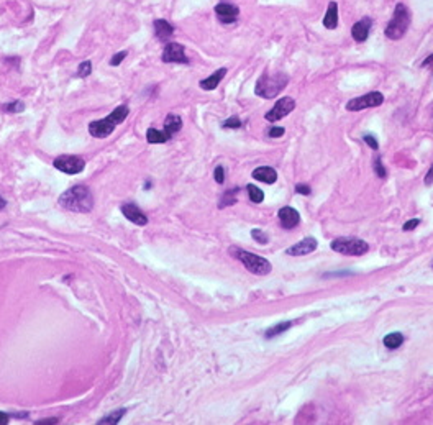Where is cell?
I'll return each mask as SVG.
<instances>
[{
    "instance_id": "cell-38",
    "label": "cell",
    "mask_w": 433,
    "mask_h": 425,
    "mask_svg": "<svg viewBox=\"0 0 433 425\" xmlns=\"http://www.w3.org/2000/svg\"><path fill=\"white\" fill-rule=\"evenodd\" d=\"M425 184L426 186L433 184V164L430 166V169H428V173H426V176H425Z\"/></svg>"
},
{
    "instance_id": "cell-30",
    "label": "cell",
    "mask_w": 433,
    "mask_h": 425,
    "mask_svg": "<svg viewBox=\"0 0 433 425\" xmlns=\"http://www.w3.org/2000/svg\"><path fill=\"white\" fill-rule=\"evenodd\" d=\"M251 236H253V238H255L258 243H261V245H264V243H268V236H266V233H264V232H261V230H258V228L251 230Z\"/></svg>"
},
{
    "instance_id": "cell-39",
    "label": "cell",
    "mask_w": 433,
    "mask_h": 425,
    "mask_svg": "<svg viewBox=\"0 0 433 425\" xmlns=\"http://www.w3.org/2000/svg\"><path fill=\"white\" fill-rule=\"evenodd\" d=\"M0 423H2V425L9 423V415L5 414V412H0Z\"/></svg>"
},
{
    "instance_id": "cell-9",
    "label": "cell",
    "mask_w": 433,
    "mask_h": 425,
    "mask_svg": "<svg viewBox=\"0 0 433 425\" xmlns=\"http://www.w3.org/2000/svg\"><path fill=\"white\" fill-rule=\"evenodd\" d=\"M295 109V101L292 97H282L279 99V101L276 102V105L273 109H271L268 114H266V120L268 122H277L281 120V118H284L286 115H289L290 112H292Z\"/></svg>"
},
{
    "instance_id": "cell-15",
    "label": "cell",
    "mask_w": 433,
    "mask_h": 425,
    "mask_svg": "<svg viewBox=\"0 0 433 425\" xmlns=\"http://www.w3.org/2000/svg\"><path fill=\"white\" fill-rule=\"evenodd\" d=\"M279 218L284 228H294L297 223L300 222V215L299 212L292 207H282L279 210Z\"/></svg>"
},
{
    "instance_id": "cell-16",
    "label": "cell",
    "mask_w": 433,
    "mask_h": 425,
    "mask_svg": "<svg viewBox=\"0 0 433 425\" xmlns=\"http://www.w3.org/2000/svg\"><path fill=\"white\" fill-rule=\"evenodd\" d=\"M253 178L259 183H264V184H274L277 181V173L274 167L271 166H261V167H256L253 171Z\"/></svg>"
},
{
    "instance_id": "cell-7",
    "label": "cell",
    "mask_w": 433,
    "mask_h": 425,
    "mask_svg": "<svg viewBox=\"0 0 433 425\" xmlns=\"http://www.w3.org/2000/svg\"><path fill=\"white\" fill-rule=\"evenodd\" d=\"M384 102V96L379 91H373L366 94V96H361L358 99H351V101L346 104V110L350 112H358L363 109H369V107H379Z\"/></svg>"
},
{
    "instance_id": "cell-19",
    "label": "cell",
    "mask_w": 433,
    "mask_h": 425,
    "mask_svg": "<svg viewBox=\"0 0 433 425\" xmlns=\"http://www.w3.org/2000/svg\"><path fill=\"white\" fill-rule=\"evenodd\" d=\"M323 27L329 30H335L338 27V4L330 2L327 7V14L323 17Z\"/></svg>"
},
{
    "instance_id": "cell-2",
    "label": "cell",
    "mask_w": 433,
    "mask_h": 425,
    "mask_svg": "<svg viewBox=\"0 0 433 425\" xmlns=\"http://www.w3.org/2000/svg\"><path fill=\"white\" fill-rule=\"evenodd\" d=\"M128 105L123 104L120 107H117L112 114L107 115L102 120H95L89 123V133L94 136V138H107L114 133V130L117 125H120L125 122V118L128 117Z\"/></svg>"
},
{
    "instance_id": "cell-36",
    "label": "cell",
    "mask_w": 433,
    "mask_h": 425,
    "mask_svg": "<svg viewBox=\"0 0 433 425\" xmlns=\"http://www.w3.org/2000/svg\"><path fill=\"white\" fill-rule=\"evenodd\" d=\"M418 223H420L418 218H413V220H409V222H407V223L404 225V230H405V232H409V230H413Z\"/></svg>"
},
{
    "instance_id": "cell-14",
    "label": "cell",
    "mask_w": 433,
    "mask_h": 425,
    "mask_svg": "<svg viewBox=\"0 0 433 425\" xmlns=\"http://www.w3.org/2000/svg\"><path fill=\"white\" fill-rule=\"evenodd\" d=\"M313 249H317V240H315L313 236H307V238L299 241L297 245L290 246L287 249V254H290V256H302V254L312 253Z\"/></svg>"
},
{
    "instance_id": "cell-41",
    "label": "cell",
    "mask_w": 433,
    "mask_h": 425,
    "mask_svg": "<svg viewBox=\"0 0 433 425\" xmlns=\"http://www.w3.org/2000/svg\"><path fill=\"white\" fill-rule=\"evenodd\" d=\"M5 205H7V202H5V199H4V197H0V210L5 209Z\"/></svg>"
},
{
    "instance_id": "cell-11",
    "label": "cell",
    "mask_w": 433,
    "mask_h": 425,
    "mask_svg": "<svg viewBox=\"0 0 433 425\" xmlns=\"http://www.w3.org/2000/svg\"><path fill=\"white\" fill-rule=\"evenodd\" d=\"M215 14H216V18H219L222 23L228 25V23L237 22V18L240 15V9L233 4L222 2L219 5H215Z\"/></svg>"
},
{
    "instance_id": "cell-20",
    "label": "cell",
    "mask_w": 433,
    "mask_h": 425,
    "mask_svg": "<svg viewBox=\"0 0 433 425\" xmlns=\"http://www.w3.org/2000/svg\"><path fill=\"white\" fill-rule=\"evenodd\" d=\"M181 128H182L181 117L172 115V114H169L168 117H166V120H164V132L169 135V138H171V136H174Z\"/></svg>"
},
{
    "instance_id": "cell-37",
    "label": "cell",
    "mask_w": 433,
    "mask_h": 425,
    "mask_svg": "<svg viewBox=\"0 0 433 425\" xmlns=\"http://www.w3.org/2000/svg\"><path fill=\"white\" fill-rule=\"evenodd\" d=\"M295 191L299 194H305V196H308V194H310V187L305 186V184H297Z\"/></svg>"
},
{
    "instance_id": "cell-28",
    "label": "cell",
    "mask_w": 433,
    "mask_h": 425,
    "mask_svg": "<svg viewBox=\"0 0 433 425\" xmlns=\"http://www.w3.org/2000/svg\"><path fill=\"white\" fill-rule=\"evenodd\" d=\"M222 127H224V128H240L241 127V120L238 117H230L228 120H225L224 123H222Z\"/></svg>"
},
{
    "instance_id": "cell-5",
    "label": "cell",
    "mask_w": 433,
    "mask_h": 425,
    "mask_svg": "<svg viewBox=\"0 0 433 425\" xmlns=\"http://www.w3.org/2000/svg\"><path fill=\"white\" fill-rule=\"evenodd\" d=\"M232 253L237 256V258L245 265V268L253 274H258V276H264V274L271 273V263L268 260L261 258L258 254H253L248 251H243V249H237L232 248Z\"/></svg>"
},
{
    "instance_id": "cell-23",
    "label": "cell",
    "mask_w": 433,
    "mask_h": 425,
    "mask_svg": "<svg viewBox=\"0 0 433 425\" xmlns=\"http://www.w3.org/2000/svg\"><path fill=\"white\" fill-rule=\"evenodd\" d=\"M127 414V409H119L117 412H112L110 415L103 417L102 420H98V425H114L122 420V417Z\"/></svg>"
},
{
    "instance_id": "cell-40",
    "label": "cell",
    "mask_w": 433,
    "mask_h": 425,
    "mask_svg": "<svg viewBox=\"0 0 433 425\" xmlns=\"http://www.w3.org/2000/svg\"><path fill=\"white\" fill-rule=\"evenodd\" d=\"M58 422V418H45V420H41V422H36V425H41V423H56Z\"/></svg>"
},
{
    "instance_id": "cell-33",
    "label": "cell",
    "mask_w": 433,
    "mask_h": 425,
    "mask_svg": "<svg viewBox=\"0 0 433 425\" xmlns=\"http://www.w3.org/2000/svg\"><path fill=\"white\" fill-rule=\"evenodd\" d=\"M213 176H215V181H216V183H219V184H224V181H225V169H224V167H222V166H216V167H215V174H213Z\"/></svg>"
},
{
    "instance_id": "cell-29",
    "label": "cell",
    "mask_w": 433,
    "mask_h": 425,
    "mask_svg": "<svg viewBox=\"0 0 433 425\" xmlns=\"http://www.w3.org/2000/svg\"><path fill=\"white\" fill-rule=\"evenodd\" d=\"M374 169H376V174L379 178H386V167L382 166V159L379 158V156H376V159H374Z\"/></svg>"
},
{
    "instance_id": "cell-17",
    "label": "cell",
    "mask_w": 433,
    "mask_h": 425,
    "mask_svg": "<svg viewBox=\"0 0 433 425\" xmlns=\"http://www.w3.org/2000/svg\"><path fill=\"white\" fill-rule=\"evenodd\" d=\"M153 27H154V35H156L159 41H168L174 35V27L168 20H156L153 23Z\"/></svg>"
},
{
    "instance_id": "cell-25",
    "label": "cell",
    "mask_w": 433,
    "mask_h": 425,
    "mask_svg": "<svg viewBox=\"0 0 433 425\" xmlns=\"http://www.w3.org/2000/svg\"><path fill=\"white\" fill-rule=\"evenodd\" d=\"M248 194H250V199H251L253 202H256V204L263 202L264 194H263V191H261V189H259V187L250 184V186H248Z\"/></svg>"
},
{
    "instance_id": "cell-35",
    "label": "cell",
    "mask_w": 433,
    "mask_h": 425,
    "mask_svg": "<svg viewBox=\"0 0 433 425\" xmlns=\"http://www.w3.org/2000/svg\"><path fill=\"white\" fill-rule=\"evenodd\" d=\"M284 132H286V130H284L282 127H273V128L269 130L268 135L271 136V138H277V136H282Z\"/></svg>"
},
{
    "instance_id": "cell-24",
    "label": "cell",
    "mask_w": 433,
    "mask_h": 425,
    "mask_svg": "<svg viewBox=\"0 0 433 425\" xmlns=\"http://www.w3.org/2000/svg\"><path fill=\"white\" fill-rule=\"evenodd\" d=\"M290 327H292V323H290V322L279 323V325H276V327H273L271 330H268V332H266V336H268V338H273L274 335H279L282 332H286V330L290 328Z\"/></svg>"
},
{
    "instance_id": "cell-10",
    "label": "cell",
    "mask_w": 433,
    "mask_h": 425,
    "mask_svg": "<svg viewBox=\"0 0 433 425\" xmlns=\"http://www.w3.org/2000/svg\"><path fill=\"white\" fill-rule=\"evenodd\" d=\"M163 62H177V64H189V58L185 56V49L179 43H168L163 51Z\"/></svg>"
},
{
    "instance_id": "cell-22",
    "label": "cell",
    "mask_w": 433,
    "mask_h": 425,
    "mask_svg": "<svg viewBox=\"0 0 433 425\" xmlns=\"http://www.w3.org/2000/svg\"><path fill=\"white\" fill-rule=\"evenodd\" d=\"M402 343H404V336H402V333H399V332L389 333L386 338H384V345H386V348H389V350L399 348Z\"/></svg>"
},
{
    "instance_id": "cell-6",
    "label": "cell",
    "mask_w": 433,
    "mask_h": 425,
    "mask_svg": "<svg viewBox=\"0 0 433 425\" xmlns=\"http://www.w3.org/2000/svg\"><path fill=\"white\" fill-rule=\"evenodd\" d=\"M332 249H335L337 253H342L346 256H361L368 253L369 245L363 240L342 236V238H337L332 241Z\"/></svg>"
},
{
    "instance_id": "cell-3",
    "label": "cell",
    "mask_w": 433,
    "mask_h": 425,
    "mask_svg": "<svg viewBox=\"0 0 433 425\" xmlns=\"http://www.w3.org/2000/svg\"><path fill=\"white\" fill-rule=\"evenodd\" d=\"M287 82H289L287 74L276 72V74L271 76L269 72H264L263 76L258 79L255 92H256V96H259V97L273 99L284 89V87L287 86Z\"/></svg>"
},
{
    "instance_id": "cell-21",
    "label": "cell",
    "mask_w": 433,
    "mask_h": 425,
    "mask_svg": "<svg viewBox=\"0 0 433 425\" xmlns=\"http://www.w3.org/2000/svg\"><path fill=\"white\" fill-rule=\"evenodd\" d=\"M146 140H148V143H154V145H156V143H166L171 138L164 130L161 132V130H156V128H150L146 132Z\"/></svg>"
},
{
    "instance_id": "cell-32",
    "label": "cell",
    "mask_w": 433,
    "mask_h": 425,
    "mask_svg": "<svg viewBox=\"0 0 433 425\" xmlns=\"http://www.w3.org/2000/svg\"><path fill=\"white\" fill-rule=\"evenodd\" d=\"M127 54H128L127 51H120L115 56H112V59H110V66H120V62L127 58Z\"/></svg>"
},
{
    "instance_id": "cell-1",
    "label": "cell",
    "mask_w": 433,
    "mask_h": 425,
    "mask_svg": "<svg viewBox=\"0 0 433 425\" xmlns=\"http://www.w3.org/2000/svg\"><path fill=\"white\" fill-rule=\"evenodd\" d=\"M59 205L71 212H90L94 207V197L87 186H74L59 196Z\"/></svg>"
},
{
    "instance_id": "cell-8",
    "label": "cell",
    "mask_w": 433,
    "mask_h": 425,
    "mask_svg": "<svg viewBox=\"0 0 433 425\" xmlns=\"http://www.w3.org/2000/svg\"><path fill=\"white\" fill-rule=\"evenodd\" d=\"M54 167L61 173L66 174H79L84 171L85 167V161L80 158V156H74V154H63L59 158L54 159Z\"/></svg>"
},
{
    "instance_id": "cell-12",
    "label": "cell",
    "mask_w": 433,
    "mask_h": 425,
    "mask_svg": "<svg viewBox=\"0 0 433 425\" xmlns=\"http://www.w3.org/2000/svg\"><path fill=\"white\" fill-rule=\"evenodd\" d=\"M122 214L125 215L132 223L138 225V227H145V225H148V217L143 214V212H141V209L138 207V205H135V204H125V205H123Z\"/></svg>"
},
{
    "instance_id": "cell-26",
    "label": "cell",
    "mask_w": 433,
    "mask_h": 425,
    "mask_svg": "<svg viewBox=\"0 0 433 425\" xmlns=\"http://www.w3.org/2000/svg\"><path fill=\"white\" fill-rule=\"evenodd\" d=\"M90 72H92V62H90V61L80 62V66H79V69H77V76H79V77H89Z\"/></svg>"
},
{
    "instance_id": "cell-34",
    "label": "cell",
    "mask_w": 433,
    "mask_h": 425,
    "mask_svg": "<svg viewBox=\"0 0 433 425\" xmlns=\"http://www.w3.org/2000/svg\"><path fill=\"white\" fill-rule=\"evenodd\" d=\"M363 140H364V143H366V145H369L373 149H377V148H379V143L376 141V138H374L373 135H364V138H363Z\"/></svg>"
},
{
    "instance_id": "cell-27",
    "label": "cell",
    "mask_w": 433,
    "mask_h": 425,
    "mask_svg": "<svg viewBox=\"0 0 433 425\" xmlns=\"http://www.w3.org/2000/svg\"><path fill=\"white\" fill-rule=\"evenodd\" d=\"M4 109H5V112H10V114H17V112L25 110V105H23V102H22V101H15V102L7 104Z\"/></svg>"
},
{
    "instance_id": "cell-13",
    "label": "cell",
    "mask_w": 433,
    "mask_h": 425,
    "mask_svg": "<svg viewBox=\"0 0 433 425\" xmlns=\"http://www.w3.org/2000/svg\"><path fill=\"white\" fill-rule=\"evenodd\" d=\"M371 25H373V20L371 18H361L360 22H356L353 27H351V36L353 40L358 43H363L368 40L369 36V31H371Z\"/></svg>"
},
{
    "instance_id": "cell-4",
    "label": "cell",
    "mask_w": 433,
    "mask_h": 425,
    "mask_svg": "<svg viewBox=\"0 0 433 425\" xmlns=\"http://www.w3.org/2000/svg\"><path fill=\"white\" fill-rule=\"evenodd\" d=\"M410 22H412V15H410V10L405 7L404 4H397L395 5V10H394V15L391 18V22L387 23L386 27V36L389 40H400L402 36L405 35V31L409 30L410 27Z\"/></svg>"
},
{
    "instance_id": "cell-18",
    "label": "cell",
    "mask_w": 433,
    "mask_h": 425,
    "mask_svg": "<svg viewBox=\"0 0 433 425\" xmlns=\"http://www.w3.org/2000/svg\"><path fill=\"white\" fill-rule=\"evenodd\" d=\"M225 74H227V69H225V67H222V69L215 71L212 76L202 79L200 80V87L203 91H215L216 87H219V84L222 82V79L225 77Z\"/></svg>"
},
{
    "instance_id": "cell-31",
    "label": "cell",
    "mask_w": 433,
    "mask_h": 425,
    "mask_svg": "<svg viewBox=\"0 0 433 425\" xmlns=\"http://www.w3.org/2000/svg\"><path fill=\"white\" fill-rule=\"evenodd\" d=\"M235 192H237V191H230V192H227V194H225V196H224V201L220 202V207H225V205H232V204L237 202V199L233 197V196H235Z\"/></svg>"
}]
</instances>
